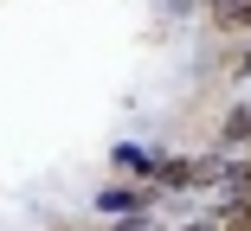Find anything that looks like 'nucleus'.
Returning a JSON list of instances; mask_svg holds the SVG:
<instances>
[{
  "label": "nucleus",
  "instance_id": "obj_2",
  "mask_svg": "<svg viewBox=\"0 0 251 231\" xmlns=\"http://www.w3.org/2000/svg\"><path fill=\"white\" fill-rule=\"evenodd\" d=\"M219 142L226 148H238V142H251V103H238L226 122H219Z\"/></svg>",
  "mask_w": 251,
  "mask_h": 231
},
{
  "label": "nucleus",
  "instance_id": "obj_5",
  "mask_svg": "<svg viewBox=\"0 0 251 231\" xmlns=\"http://www.w3.org/2000/svg\"><path fill=\"white\" fill-rule=\"evenodd\" d=\"M206 7H213V0H206ZM161 13L168 20H187V13H200V0H161Z\"/></svg>",
  "mask_w": 251,
  "mask_h": 231
},
{
  "label": "nucleus",
  "instance_id": "obj_4",
  "mask_svg": "<svg viewBox=\"0 0 251 231\" xmlns=\"http://www.w3.org/2000/svg\"><path fill=\"white\" fill-rule=\"evenodd\" d=\"M206 13H219L226 26H251V0H213Z\"/></svg>",
  "mask_w": 251,
  "mask_h": 231
},
{
  "label": "nucleus",
  "instance_id": "obj_1",
  "mask_svg": "<svg viewBox=\"0 0 251 231\" xmlns=\"http://www.w3.org/2000/svg\"><path fill=\"white\" fill-rule=\"evenodd\" d=\"M97 212H103V218H142L148 193L142 187H103V193H97Z\"/></svg>",
  "mask_w": 251,
  "mask_h": 231
},
{
  "label": "nucleus",
  "instance_id": "obj_3",
  "mask_svg": "<svg viewBox=\"0 0 251 231\" xmlns=\"http://www.w3.org/2000/svg\"><path fill=\"white\" fill-rule=\"evenodd\" d=\"M110 161H116V167H129V173H142V180L155 173V154H148V148H135V142H123V148H116Z\"/></svg>",
  "mask_w": 251,
  "mask_h": 231
}]
</instances>
